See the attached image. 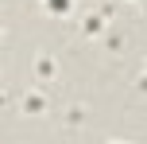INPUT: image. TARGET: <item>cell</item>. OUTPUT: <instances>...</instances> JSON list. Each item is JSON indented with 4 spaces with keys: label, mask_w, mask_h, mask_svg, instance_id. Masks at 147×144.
<instances>
[{
    "label": "cell",
    "mask_w": 147,
    "mask_h": 144,
    "mask_svg": "<svg viewBox=\"0 0 147 144\" xmlns=\"http://www.w3.org/2000/svg\"><path fill=\"white\" fill-rule=\"evenodd\" d=\"M66 4H70V0H51V8H54V12H66Z\"/></svg>",
    "instance_id": "cell-1"
}]
</instances>
